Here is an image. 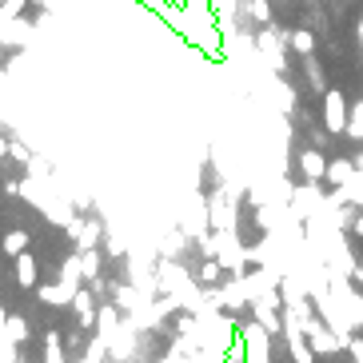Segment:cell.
Segmentation results:
<instances>
[{"label": "cell", "instance_id": "1", "mask_svg": "<svg viewBox=\"0 0 363 363\" xmlns=\"http://www.w3.org/2000/svg\"><path fill=\"white\" fill-rule=\"evenodd\" d=\"M323 124H328V132H343V128H347V120H343V92H328Z\"/></svg>", "mask_w": 363, "mask_h": 363}, {"label": "cell", "instance_id": "3", "mask_svg": "<svg viewBox=\"0 0 363 363\" xmlns=\"http://www.w3.org/2000/svg\"><path fill=\"white\" fill-rule=\"evenodd\" d=\"M328 176H331L335 184H347V180L355 176V168H352V160H335V164L328 168Z\"/></svg>", "mask_w": 363, "mask_h": 363}, {"label": "cell", "instance_id": "4", "mask_svg": "<svg viewBox=\"0 0 363 363\" xmlns=\"http://www.w3.org/2000/svg\"><path fill=\"white\" fill-rule=\"evenodd\" d=\"M291 48H296L299 56H311V48H315V40H311V33H291Z\"/></svg>", "mask_w": 363, "mask_h": 363}, {"label": "cell", "instance_id": "2", "mask_svg": "<svg viewBox=\"0 0 363 363\" xmlns=\"http://www.w3.org/2000/svg\"><path fill=\"white\" fill-rule=\"evenodd\" d=\"M303 176H308V180H320V176H328V164H323L320 152H303Z\"/></svg>", "mask_w": 363, "mask_h": 363}, {"label": "cell", "instance_id": "6", "mask_svg": "<svg viewBox=\"0 0 363 363\" xmlns=\"http://www.w3.org/2000/svg\"><path fill=\"white\" fill-rule=\"evenodd\" d=\"M359 36H363V24H359Z\"/></svg>", "mask_w": 363, "mask_h": 363}, {"label": "cell", "instance_id": "5", "mask_svg": "<svg viewBox=\"0 0 363 363\" xmlns=\"http://www.w3.org/2000/svg\"><path fill=\"white\" fill-rule=\"evenodd\" d=\"M355 116H359V120H352V124H347V132H352V136H363V104H359V112H355Z\"/></svg>", "mask_w": 363, "mask_h": 363}]
</instances>
